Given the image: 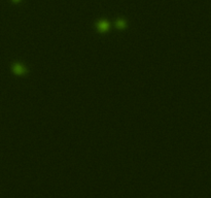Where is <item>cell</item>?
Wrapping results in <instances>:
<instances>
[{
  "label": "cell",
  "mask_w": 211,
  "mask_h": 198,
  "mask_svg": "<svg viewBox=\"0 0 211 198\" xmlns=\"http://www.w3.org/2000/svg\"><path fill=\"white\" fill-rule=\"evenodd\" d=\"M98 28H99L100 31H106V30L108 29V23L105 22V21H102V22L99 23Z\"/></svg>",
  "instance_id": "cell-1"
},
{
  "label": "cell",
  "mask_w": 211,
  "mask_h": 198,
  "mask_svg": "<svg viewBox=\"0 0 211 198\" xmlns=\"http://www.w3.org/2000/svg\"><path fill=\"white\" fill-rule=\"evenodd\" d=\"M15 71H16V74H22L25 72V68L23 67L22 65H20V64H16V66H15Z\"/></svg>",
  "instance_id": "cell-2"
},
{
  "label": "cell",
  "mask_w": 211,
  "mask_h": 198,
  "mask_svg": "<svg viewBox=\"0 0 211 198\" xmlns=\"http://www.w3.org/2000/svg\"><path fill=\"white\" fill-rule=\"evenodd\" d=\"M117 24V27H121V28L125 27V22H124V21H119Z\"/></svg>",
  "instance_id": "cell-3"
}]
</instances>
